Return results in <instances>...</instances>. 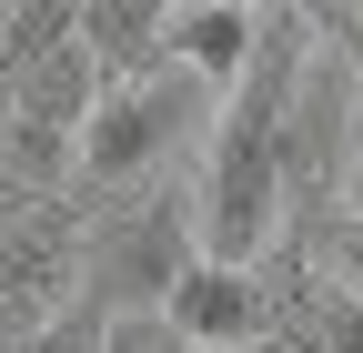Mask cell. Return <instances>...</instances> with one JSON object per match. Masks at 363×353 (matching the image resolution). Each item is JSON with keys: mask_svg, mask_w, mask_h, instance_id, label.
Instances as JSON below:
<instances>
[{"mask_svg": "<svg viewBox=\"0 0 363 353\" xmlns=\"http://www.w3.org/2000/svg\"><path fill=\"white\" fill-rule=\"evenodd\" d=\"M212 91L202 81H182V71H152V81H121V91H101L91 101V121H81V172H71V202L91 212V202H131V192H162V172L182 162V152H202L212 142Z\"/></svg>", "mask_w": 363, "mask_h": 353, "instance_id": "obj_1", "label": "cell"}, {"mask_svg": "<svg viewBox=\"0 0 363 353\" xmlns=\"http://www.w3.org/2000/svg\"><path fill=\"white\" fill-rule=\"evenodd\" d=\"M202 262V223L192 192H131L111 212H91L81 232V303L101 323H162V303L182 293V273Z\"/></svg>", "mask_w": 363, "mask_h": 353, "instance_id": "obj_2", "label": "cell"}, {"mask_svg": "<svg viewBox=\"0 0 363 353\" xmlns=\"http://www.w3.org/2000/svg\"><path fill=\"white\" fill-rule=\"evenodd\" d=\"M353 121H363V71H353L343 51H323V40H313V61H303L293 101H283V142H272L293 242H313V232L333 223V202H343V162H353Z\"/></svg>", "mask_w": 363, "mask_h": 353, "instance_id": "obj_3", "label": "cell"}, {"mask_svg": "<svg viewBox=\"0 0 363 353\" xmlns=\"http://www.w3.org/2000/svg\"><path fill=\"white\" fill-rule=\"evenodd\" d=\"M272 273H242V262H192L182 273V293L162 303V333L182 353H252L272 333Z\"/></svg>", "mask_w": 363, "mask_h": 353, "instance_id": "obj_4", "label": "cell"}, {"mask_svg": "<svg viewBox=\"0 0 363 353\" xmlns=\"http://www.w3.org/2000/svg\"><path fill=\"white\" fill-rule=\"evenodd\" d=\"M252 51H262V11L252 0H172V71L202 81L212 101L242 91Z\"/></svg>", "mask_w": 363, "mask_h": 353, "instance_id": "obj_5", "label": "cell"}, {"mask_svg": "<svg viewBox=\"0 0 363 353\" xmlns=\"http://www.w3.org/2000/svg\"><path fill=\"white\" fill-rule=\"evenodd\" d=\"M81 51L101 71V91L172 71V0H81Z\"/></svg>", "mask_w": 363, "mask_h": 353, "instance_id": "obj_6", "label": "cell"}, {"mask_svg": "<svg viewBox=\"0 0 363 353\" xmlns=\"http://www.w3.org/2000/svg\"><path fill=\"white\" fill-rule=\"evenodd\" d=\"M91 101H101V71H91V51L71 40L61 61H40L21 91H0V121H30V131H61V142H81Z\"/></svg>", "mask_w": 363, "mask_h": 353, "instance_id": "obj_7", "label": "cell"}, {"mask_svg": "<svg viewBox=\"0 0 363 353\" xmlns=\"http://www.w3.org/2000/svg\"><path fill=\"white\" fill-rule=\"evenodd\" d=\"M71 40H81V0H21V11H0V91H21Z\"/></svg>", "mask_w": 363, "mask_h": 353, "instance_id": "obj_8", "label": "cell"}, {"mask_svg": "<svg viewBox=\"0 0 363 353\" xmlns=\"http://www.w3.org/2000/svg\"><path fill=\"white\" fill-rule=\"evenodd\" d=\"M303 262H323V273H343V293L363 303V212H333L323 232L303 242Z\"/></svg>", "mask_w": 363, "mask_h": 353, "instance_id": "obj_9", "label": "cell"}, {"mask_svg": "<svg viewBox=\"0 0 363 353\" xmlns=\"http://www.w3.org/2000/svg\"><path fill=\"white\" fill-rule=\"evenodd\" d=\"M21 353H111V323L91 313V303H61V313L40 323V333H30Z\"/></svg>", "mask_w": 363, "mask_h": 353, "instance_id": "obj_10", "label": "cell"}, {"mask_svg": "<svg viewBox=\"0 0 363 353\" xmlns=\"http://www.w3.org/2000/svg\"><path fill=\"white\" fill-rule=\"evenodd\" d=\"M343 212H363V121H353V162H343Z\"/></svg>", "mask_w": 363, "mask_h": 353, "instance_id": "obj_11", "label": "cell"}]
</instances>
